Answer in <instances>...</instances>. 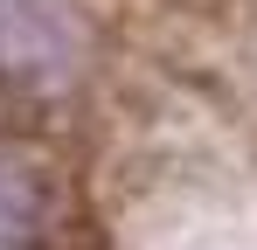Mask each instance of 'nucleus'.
<instances>
[{"label":"nucleus","instance_id":"f257e3e1","mask_svg":"<svg viewBox=\"0 0 257 250\" xmlns=\"http://www.w3.org/2000/svg\"><path fill=\"white\" fill-rule=\"evenodd\" d=\"M70 215L77 195L63 160L21 132H0V250H42Z\"/></svg>","mask_w":257,"mask_h":250},{"label":"nucleus","instance_id":"f03ea898","mask_svg":"<svg viewBox=\"0 0 257 250\" xmlns=\"http://www.w3.org/2000/svg\"><path fill=\"white\" fill-rule=\"evenodd\" d=\"M188 14H202V21H215V28H236V21H250L257 0H181Z\"/></svg>","mask_w":257,"mask_h":250}]
</instances>
